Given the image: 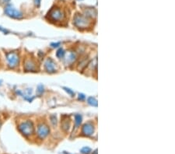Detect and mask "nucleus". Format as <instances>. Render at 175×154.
<instances>
[{"label":"nucleus","mask_w":175,"mask_h":154,"mask_svg":"<svg viewBox=\"0 0 175 154\" xmlns=\"http://www.w3.org/2000/svg\"><path fill=\"white\" fill-rule=\"evenodd\" d=\"M36 66H35V63L34 62L31 60H28L25 62V65H24V69L27 71V72H31V71H34L35 70Z\"/></svg>","instance_id":"nucleus-9"},{"label":"nucleus","mask_w":175,"mask_h":154,"mask_svg":"<svg viewBox=\"0 0 175 154\" xmlns=\"http://www.w3.org/2000/svg\"><path fill=\"white\" fill-rule=\"evenodd\" d=\"M64 89H66V91H67L68 93H70L71 95H73V92H72V91H71V90H69V89H67V88H64Z\"/></svg>","instance_id":"nucleus-19"},{"label":"nucleus","mask_w":175,"mask_h":154,"mask_svg":"<svg viewBox=\"0 0 175 154\" xmlns=\"http://www.w3.org/2000/svg\"><path fill=\"white\" fill-rule=\"evenodd\" d=\"M87 101H88V103L90 105H91V106L97 107V101H96L94 97H92V96H90V97L88 98Z\"/></svg>","instance_id":"nucleus-14"},{"label":"nucleus","mask_w":175,"mask_h":154,"mask_svg":"<svg viewBox=\"0 0 175 154\" xmlns=\"http://www.w3.org/2000/svg\"><path fill=\"white\" fill-rule=\"evenodd\" d=\"M10 0H3L4 2H10Z\"/></svg>","instance_id":"nucleus-22"},{"label":"nucleus","mask_w":175,"mask_h":154,"mask_svg":"<svg viewBox=\"0 0 175 154\" xmlns=\"http://www.w3.org/2000/svg\"><path fill=\"white\" fill-rule=\"evenodd\" d=\"M0 31H2V32L5 33V34H8V31L5 30L4 28H2V27H0Z\"/></svg>","instance_id":"nucleus-18"},{"label":"nucleus","mask_w":175,"mask_h":154,"mask_svg":"<svg viewBox=\"0 0 175 154\" xmlns=\"http://www.w3.org/2000/svg\"><path fill=\"white\" fill-rule=\"evenodd\" d=\"M94 154H97V150H96V149L94 151Z\"/></svg>","instance_id":"nucleus-23"},{"label":"nucleus","mask_w":175,"mask_h":154,"mask_svg":"<svg viewBox=\"0 0 175 154\" xmlns=\"http://www.w3.org/2000/svg\"><path fill=\"white\" fill-rule=\"evenodd\" d=\"M74 25L79 28H87L90 24V21L88 17L81 14H76L74 16Z\"/></svg>","instance_id":"nucleus-2"},{"label":"nucleus","mask_w":175,"mask_h":154,"mask_svg":"<svg viewBox=\"0 0 175 154\" xmlns=\"http://www.w3.org/2000/svg\"><path fill=\"white\" fill-rule=\"evenodd\" d=\"M52 45L53 47H58L57 45H59V43H58V44H52Z\"/></svg>","instance_id":"nucleus-21"},{"label":"nucleus","mask_w":175,"mask_h":154,"mask_svg":"<svg viewBox=\"0 0 175 154\" xmlns=\"http://www.w3.org/2000/svg\"><path fill=\"white\" fill-rule=\"evenodd\" d=\"M85 13H86V16L87 17H93V16H96V10L95 9H92V8H88L87 10H85Z\"/></svg>","instance_id":"nucleus-10"},{"label":"nucleus","mask_w":175,"mask_h":154,"mask_svg":"<svg viewBox=\"0 0 175 154\" xmlns=\"http://www.w3.org/2000/svg\"><path fill=\"white\" fill-rule=\"evenodd\" d=\"M49 132V128L48 127V125H45V124H41L37 128V135L41 139H45V137L48 136Z\"/></svg>","instance_id":"nucleus-6"},{"label":"nucleus","mask_w":175,"mask_h":154,"mask_svg":"<svg viewBox=\"0 0 175 154\" xmlns=\"http://www.w3.org/2000/svg\"><path fill=\"white\" fill-rule=\"evenodd\" d=\"M5 13L13 19H21L23 17L22 13L11 4H9L5 7Z\"/></svg>","instance_id":"nucleus-4"},{"label":"nucleus","mask_w":175,"mask_h":154,"mask_svg":"<svg viewBox=\"0 0 175 154\" xmlns=\"http://www.w3.org/2000/svg\"><path fill=\"white\" fill-rule=\"evenodd\" d=\"M79 99H80V98H81V99L83 100V99H84V98H85V96H84L83 94H79Z\"/></svg>","instance_id":"nucleus-20"},{"label":"nucleus","mask_w":175,"mask_h":154,"mask_svg":"<svg viewBox=\"0 0 175 154\" xmlns=\"http://www.w3.org/2000/svg\"><path fill=\"white\" fill-rule=\"evenodd\" d=\"M81 152L83 154H89L90 152V149L89 147H84L81 149Z\"/></svg>","instance_id":"nucleus-16"},{"label":"nucleus","mask_w":175,"mask_h":154,"mask_svg":"<svg viewBox=\"0 0 175 154\" xmlns=\"http://www.w3.org/2000/svg\"><path fill=\"white\" fill-rule=\"evenodd\" d=\"M65 55V51L62 49V48H60V49H58V51H57L56 52V56L58 57V58H63Z\"/></svg>","instance_id":"nucleus-15"},{"label":"nucleus","mask_w":175,"mask_h":154,"mask_svg":"<svg viewBox=\"0 0 175 154\" xmlns=\"http://www.w3.org/2000/svg\"><path fill=\"white\" fill-rule=\"evenodd\" d=\"M41 0H34V3L37 6H40V4H41Z\"/></svg>","instance_id":"nucleus-17"},{"label":"nucleus","mask_w":175,"mask_h":154,"mask_svg":"<svg viewBox=\"0 0 175 154\" xmlns=\"http://www.w3.org/2000/svg\"><path fill=\"white\" fill-rule=\"evenodd\" d=\"M45 67L47 72H50V73H53V72H56L55 63L52 58H48V59H47V61L45 62Z\"/></svg>","instance_id":"nucleus-8"},{"label":"nucleus","mask_w":175,"mask_h":154,"mask_svg":"<svg viewBox=\"0 0 175 154\" xmlns=\"http://www.w3.org/2000/svg\"><path fill=\"white\" fill-rule=\"evenodd\" d=\"M82 122V116L80 114H76L75 116V125H76V128H78Z\"/></svg>","instance_id":"nucleus-13"},{"label":"nucleus","mask_w":175,"mask_h":154,"mask_svg":"<svg viewBox=\"0 0 175 154\" xmlns=\"http://www.w3.org/2000/svg\"><path fill=\"white\" fill-rule=\"evenodd\" d=\"M18 129L25 136L31 135L34 132V125H33V123L31 121H27V122L21 123L18 127Z\"/></svg>","instance_id":"nucleus-1"},{"label":"nucleus","mask_w":175,"mask_h":154,"mask_svg":"<svg viewBox=\"0 0 175 154\" xmlns=\"http://www.w3.org/2000/svg\"><path fill=\"white\" fill-rule=\"evenodd\" d=\"M76 60V54L73 52H69L67 55V57L66 58V61L67 63H72Z\"/></svg>","instance_id":"nucleus-11"},{"label":"nucleus","mask_w":175,"mask_h":154,"mask_svg":"<svg viewBox=\"0 0 175 154\" xmlns=\"http://www.w3.org/2000/svg\"><path fill=\"white\" fill-rule=\"evenodd\" d=\"M70 126V122L68 120H63L62 122V128L64 131H68Z\"/></svg>","instance_id":"nucleus-12"},{"label":"nucleus","mask_w":175,"mask_h":154,"mask_svg":"<svg viewBox=\"0 0 175 154\" xmlns=\"http://www.w3.org/2000/svg\"><path fill=\"white\" fill-rule=\"evenodd\" d=\"M48 15L49 19L52 21H61L62 20L65 16L62 10L60 8H57V7L52 9Z\"/></svg>","instance_id":"nucleus-3"},{"label":"nucleus","mask_w":175,"mask_h":154,"mask_svg":"<svg viewBox=\"0 0 175 154\" xmlns=\"http://www.w3.org/2000/svg\"><path fill=\"white\" fill-rule=\"evenodd\" d=\"M6 59L10 68H15L19 63V56L15 52H10L6 54Z\"/></svg>","instance_id":"nucleus-5"},{"label":"nucleus","mask_w":175,"mask_h":154,"mask_svg":"<svg viewBox=\"0 0 175 154\" xmlns=\"http://www.w3.org/2000/svg\"><path fill=\"white\" fill-rule=\"evenodd\" d=\"M83 134L86 136H90L94 132V126L91 123H87L83 125L82 129Z\"/></svg>","instance_id":"nucleus-7"},{"label":"nucleus","mask_w":175,"mask_h":154,"mask_svg":"<svg viewBox=\"0 0 175 154\" xmlns=\"http://www.w3.org/2000/svg\"><path fill=\"white\" fill-rule=\"evenodd\" d=\"M0 126H1V122H0Z\"/></svg>","instance_id":"nucleus-24"}]
</instances>
